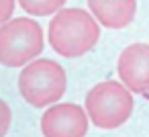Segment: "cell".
<instances>
[{
	"label": "cell",
	"mask_w": 149,
	"mask_h": 137,
	"mask_svg": "<svg viewBox=\"0 0 149 137\" xmlns=\"http://www.w3.org/2000/svg\"><path fill=\"white\" fill-rule=\"evenodd\" d=\"M100 39V23L84 8H61L47 27V41L61 57H80Z\"/></svg>",
	"instance_id": "6da1fadb"
},
{
	"label": "cell",
	"mask_w": 149,
	"mask_h": 137,
	"mask_svg": "<svg viewBox=\"0 0 149 137\" xmlns=\"http://www.w3.org/2000/svg\"><path fill=\"white\" fill-rule=\"evenodd\" d=\"M65 70L53 59H33L21 70L19 92L31 106L45 108L55 104L65 94Z\"/></svg>",
	"instance_id": "7a4b0ae2"
},
{
	"label": "cell",
	"mask_w": 149,
	"mask_h": 137,
	"mask_svg": "<svg viewBox=\"0 0 149 137\" xmlns=\"http://www.w3.org/2000/svg\"><path fill=\"white\" fill-rule=\"evenodd\" d=\"M45 47V35L31 17H17L0 27V64L6 68H23Z\"/></svg>",
	"instance_id": "3957f363"
},
{
	"label": "cell",
	"mask_w": 149,
	"mask_h": 137,
	"mask_svg": "<svg viewBox=\"0 0 149 137\" xmlns=\"http://www.w3.org/2000/svg\"><path fill=\"white\" fill-rule=\"evenodd\" d=\"M133 94L123 82L106 80L90 88L86 94L88 119L98 129H116L133 115Z\"/></svg>",
	"instance_id": "277c9868"
},
{
	"label": "cell",
	"mask_w": 149,
	"mask_h": 137,
	"mask_svg": "<svg viewBox=\"0 0 149 137\" xmlns=\"http://www.w3.org/2000/svg\"><path fill=\"white\" fill-rule=\"evenodd\" d=\"M88 113L74 102L51 104L41 117L43 137H84L88 133Z\"/></svg>",
	"instance_id": "5b68a950"
},
{
	"label": "cell",
	"mask_w": 149,
	"mask_h": 137,
	"mask_svg": "<svg viewBox=\"0 0 149 137\" xmlns=\"http://www.w3.org/2000/svg\"><path fill=\"white\" fill-rule=\"evenodd\" d=\"M120 82L135 94L149 92V45L133 43L125 47L116 62Z\"/></svg>",
	"instance_id": "8992f818"
},
{
	"label": "cell",
	"mask_w": 149,
	"mask_h": 137,
	"mask_svg": "<svg viewBox=\"0 0 149 137\" xmlns=\"http://www.w3.org/2000/svg\"><path fill=\"white\" fill-rule=\"evenodd\" d=\"M92 17L106 29H123L133 23L137 13L135 0H88Z\"/></svg>",
	"instance_id": "52a82bcc"
},
{
	"label": "cell",
	"mask_w": 149,
	"mask_h": 137,
	"mask_svg": "<svg viewBox=\"0 0 149 137\" xmlns=\"http://www.w3.org/2000/svg\"><path fill=\"white\" fill-rule=\"evenodd\" d=\"M19 4L31 17H47L61 10L65 0H19Z\"/></svg>",
	"instance_id": "ba28073f"
},
{
	"label": "cell",
	"mask_w": 149,
	"mask_h": 137,
	"mask_svg": "<svg viewBox=\"0 0 149 137\" xmlns=\"http://www.w3.org/2000/svg\"><path fill=\"white\" fill-rule=\"evenodd\" d=\"M10 119H13V115H10V108H8V104H6L2 98H0V137H4V135L8 133Z\"/></svg>",
	"instance_id": "9c48e42d"
},
{
	"label": "cell",
	"mask_w": 149,
	"mask_h": 137,
	"mask_svg": "<svg viewBox=\"0 0 149 137\" xmlns=\"http://www.w3.org/2000/svg\"><path fill=\"white\" fill-rule=\"evenodd\" d=\"M15 0H0V27H2L6 21L13 19V13H15Z\"/></svg>",
	"instance_id": "30bf717a"
}]
</instances>
